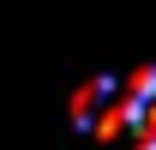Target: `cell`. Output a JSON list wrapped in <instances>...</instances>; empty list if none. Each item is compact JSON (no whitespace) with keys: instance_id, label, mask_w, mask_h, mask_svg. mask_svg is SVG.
I'll return each mask as SVG.
<instances>
[{"instance_id":"obj_3","label":"cell","mask_w":156,"mask_h":150,"mask_svg":"<svg viewBox=\"0 0 156 150\" xmlns=\"http://www.w3.org/2000/svg\"><path fill=\"white\" fill-rule=\"evenodd\" d=\"M132 96H144V102L156 96V66H144V72H132Z\"/></svg>"},{"instance_id":"obj_1","label":"cell","mask_w":156,"mask_h":150,"mask_svg":"<svg viewBox=\"0 0 156 150\" xmlns=\"http://www.w3.org/2000/svg\"><path fill=\"white\" fill-rule=\"evenodd\" d=\"M102 96H114V78H96V84H84V90L72 96V120H78V126L90 120V108H96Z\"/></svg>"},{"instance_id":"obj_2","label":"cell","mask_w":156,"mask_h":150,"mask_svg":"<svg viewBox=\"0 0 156 150\" xmlns=\"http://www.w3.org/2000/svg\"><path fill=\"white\" fill-rule=\"evenodd\" d=\"M84 126L96 132V138H120V132H126V120H120V108L108 102V108H102V120H84Z\"/></svg>"}]
</instances>
